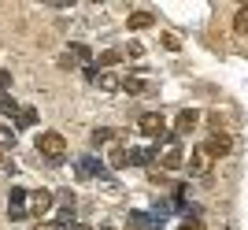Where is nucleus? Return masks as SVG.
Wrapping results in <instances>:
<instances>
[{"label":"nucleus","instance_id":"obj_1","mask_svg":"<svg viewBox=\"0 0 248 230\" xmlns=\"http://www.w3.org/2000/svg\"><path fill=\"white\" fill-rule=\"evenodd\" d=\"M37 152L48 160H63L67 156V137L60 134V130H41L37 134Z\"/></svg>","mask_w":248,"mask_h":230},{"label":"nucleus","instance_id":"obj_2","mask_svg":"<svg viewBox=\"0 0 248 230\" xmlns=\"http://www.w3.org/2000/svg\"><path fill=\"white\" fill-rule=\"evenodd\" d=\"M137 126H141V134H148V137H159V141H167V119L159 112H141V119H137Z\"/></svg>","mask_w":248,"mask_h":230},{"label":"nucleus","instance_id":"obj_3","mask_svg":"<svg viewBox=\"0 0 248 230\" xmlns=\"http://www.w3.org/2000/svg\"><path fill=\"white\" fill-rule=\"evenodd\" d=\"M159 164H163V171H174V167H182V164H186V156H182V145H178V137H167V141H163Z\"/></svg>","mask_w":248,"mask_h":230},{"label":"nucleus","instance_id":"obj_4","mask_svg":"<svg viewBox=\"0 0 248 230\" xmlns=\"http://www.w3.org/2000/svg\"><path fill=\"white\" fill-rule=\"evenodd\" d=\"M200 148H204V152H207L211 160H218V156H226V152H230V137H226V134H218V130H215V134L207 137V141H204Z\"/></svg>","mask_w":248,"mask_h":230},{"label":"nucleus","instance_id":"obj_5","mask_svg":"<svg viewBox=\"0 0 248 230\" xmlns=\"http://www.w3.org/2000/svg\"><path fill=\"white\" fill-rule=\"evenodd\" d=\"M52 204H56V197H52L48 189H33V193H30V212H33V215H45Z\"/></svg>","mask_w":248,"mask_h":230},{"label":"nucleus","instance_id":"obj_6","mask_svg":"<svg viewBox=\"0 0 248 230\" xmlns=\"http://www.w3.org/2000/svg\"><path fill=\"white\" fill-rule=\"evenodd\" d=\"M197 123H200V112L186 108V112H178V119H174V134H189V130H197Z\"/></svg>","mask_w":248,"mask_h":230},{"label":"nucleus","instance_id":"obj_7","mask_svg":"<svg viewBox=\"0 0 248 230\" xmlns=\"http://www.w3.org/2000/svg\"><path fill=\"white\" fill-rule=\"evenodd\" d=\"M8 215H11V219H26V189H11Z\"/></svg>","mask_w":248,"mask_h":230},{"label":"nucleus","instance_id":"obj_8","mask_svg":"<svg viewBox=\"0 0 248 230\" xmlns=\"http://www.w3.org/2000/svg\"><path fill=\"white\" fill-rule=\"evenodd\" d=\"M207 171H211V156H207L204 148H197L189 156V175H207Z\"/></svg>","mask_w":248,"mask_h":230},{"label":"nucleus","instance_id":"obj_9","mask_svg":"<svg viewBox=\"0 0 248 230\" xmlns=\"http://www.w3.org/2000/svg\"><path fill=\"white\" fill-rule=\"evenodd\" d=\"M152 22H155L152 11H134V15H130V30H148Z\"/></svg>","mask_w":248,"mask_h":230},{"label":"nucleus","instance_id":"obj_10","mask_svg":"<svg viewBox=\"0 0 248 230\" xmlns=\"http://www.w3.org/2000/svg\"><path fill=\"white\" fill-rule=\"evenodd\" d=\"M233 26H237V33H248V4H241L237 15H233Z\"/></svg>","mask_w":248,"mask_h":230},{"label":"nucleus","instance_id":"obj_11","mask_svg":"<svg viewBox=\"0 0 248 230\" xmlns=\"http://www.w3.org/2000/svg\"><path fill=\"white\" fill-rule=\"evenodd\" d=\"M148 160H152V152H148V148H130V164H137V167H145Z\"/></svg>","mask_w":248,"mask_h":230},{"label":"nucleus","instance_id":"obj_12","mask_svg":"<svg viewBox=\"0 0 248 230\" xmlns=\"http://www.w3.org/2000/svg\"><path fill=\"white\" fill-rule=\"evenodd\" d=\"M96 82H100V89H119V78H115V74H96Z\"/></svg>","mask_w":248,"mask_h":230},{"label":"nucleus","instance_id":"obj_13","mask_svg":"<svg viewBox=\"0 0 248 230\" xmlns=\"http://www.w3.org/2000/svg\"><path fill=\"white\" fill-rule=\"evenodd\" d=\"M126 164H130V152H126V148H115L111 152V167H126Z\"/></svg>","mask_w":248,"mask_h":230},{"label":"nucleus","instance_id":"obj_14","mask_svg":"<svg viewBox=\"0 0 248 230\" xmlns=\"http://www.w3.org/2000/svg\"><path fill=\"white\" fill-rule=\"evenodd\" d=\"M123 89H126V93H145V82H141V78H126Z\"/></svg>","mask_w":248,"mask_h":230},{"label":"nucleus","instance_id":"obj_15","mask_svg":"<svg viewBox=\"0 0 248 230\" xmlns=\"http://www.w3.org/2000/svg\"><path fill=\"white\" fill-rule=\"evenodd\" d=\"M111 137H115L111 130H93V145L100 148V145H108V141H111Z\"/></svg>","mask_w":248,"mask_h":230},{"label":"nucleus","instance_id":"obj_16","mask_svg":"<svg viewBox=\"0 0 248 230\" xmlns=\"http://www.w3.org/2000/svg\"><path fill=\"white\" fill-rule=\"evenodd\" d=\"M119 60H123V52H115V49H111V52H104V56H100V67H115Z\"/></svg>","mask_w":248,"mask_h":230},{"label":"nucleus","instance_id":"obj_17","mask_svg":"<svg viewBox=\"0 0 248 230\" xmlns=\"http://www.w3.org/2000/svg\"><path fill=\"white\" fill-rule=\"evenodd\" d=\"M0 112H4V115H15L19 108H15V100H11V97H0Z\"/></svg>","mask_w":248,"mask_h":230},{"label":"nucleus","instance_id":"obj_18","mask_svg":"<svg viewBox=\"0 0 248 230\" xmlns=\"http://www.w3.org/2000/svg\"><path fill=\"white\" fill-rule=\"evenodd\" d=\"M163 49H170V52H178V49H182V41H178L174 33H163Z\"/></svg>","mask_w":248,"mask_h":230},{"label":"nucleus","instance_id":"obj_19","mask_svg":"<svg viewBox=\"0 0 248 230\" xmlns=\"http://www.w3.org/2000/svg\"><path fill=\"white\" fill-rule=\"evenodd\" d=\"M33 119H37V112H33V108H26V112H19V126H30Z\"/></svg>","mask_w":248,"mask_h":230},{"label":"nucleus","instance_id":"obj_20","mask_svg":"<svg viewBox=\"0 0 248 230\" xmlns=\"http://www.w3.org/2000/svg\"><path fill=\"white\" fill-rule=\"evenodd\" d=\"M178 230H204V223H200V219H182Z\"/></svg>","mask_w":248,"mask_h":230},{"label":"nucleus","instance_id":"obj_21","mask_svg":"<svg viewBox=\"0 0 248 230\" xmlns=\"http://www.w3.org/2000/svg\"><path fill=\"white\" fill-rule=\"evenodd\" d=\"M37 230H67V227H63V223H41Z\"/></svg>","mask_w":248,"mask_h":230},{"label":"nucleus","instance_id":"obj_22","mask_svg":"<svg viewBox=\"0 0 248 230\" xmlns=\"http://www.w3.org/2000/svg\"><path fill=\"white\" fill-rule=\"evenodd\" d=\"M4 160H8V145H4V141H0V164H4Z\"/></svg>","mask_w":248,"mask_h":230},{"label":"nucleus","instance_id":"obj_23","mask_svg":"<svg viewBox=\"0 0 248 230\" xmlns=\"http://www.w3.org/2000/svg\"><path fill=\"white\" fill-rule=\"evenodd\" d=\"M67 230H93V227H67Z\"/></svg>","mask_w":248,"mask_h":230}]
</instances>
